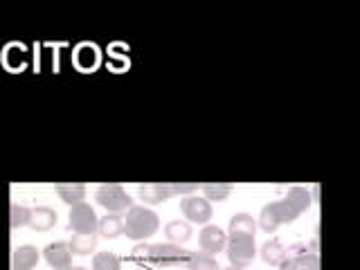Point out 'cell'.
<instances>
[{"mask_svg": "<svg viewBox=\"0 0 360 270\" xmlns=\"http://www.w3.org/2000/svg\"><path fill=\"white\" fill-rule=\"evenodd\" d=\"M160 228V219L158 214L144 205H133L127 212V219H124V234L133 241H146L158 232Z\"/></svg>", "mask_w": 360, "mask_h": 270, "instance_id": "cell-1", "label": "cell"}, {"mask_svg": "<svg viewBox=\"0 0 360 270\" xmlns=\"http://www.w3.org/2000/svg\"><path fill=\"white\" fill-rule=\"evenodd\" d=\"M225 255L230 259V266L236 268H248L257 257V245H255V236L248 234H230L228 243H225Z\"/></svg>", "mask_w": 360, "mask_h": 270, "instance_id": "cell-2", "label": "cell"}, {"mask_svg": "<svg viewBox=\"0 0 360 270\" xmlns=\"http://www.w3.org/2000/svg\"><path fill=\"white\" fill-rule=\"evenodd\" d=\"M187 259H189V252L183 250L180 245H174V243H155L149 250V262L155 268H162V270L185 268Z\"/></svg>", "mask_w": 360, "mask_h": 270, "instance_id": "cell-3", "label": "cell"}, {"mask_svg": "<svg viewBox=\"0 0 360 270\" xmlns=\"http://www.w3.org/2000/svg\"><path fill=\"white\" fill-rule=\"evenodd\" d=\"M297 217L300 214L288 205V200L281 198V200L270 202V205H266L262 210V214H259V228L270 234V232H275L279 225L292 223Z\"/></svg>", "mask_w": 360, "mask_h": 270, "instance_id": "cell-4", "label": "cell"}, {"mask_svg": "<svg viewBox=\"0 0 360 270\" xmlns=\"http://www.w3.org/2000/svg\"><path fill=\"white\" fill-rule=\"evenodd\" d=\"M95 200H97V205H101L110 214H120L124 210L133 207V198L120 185H101L95 191Z\"/></svg>", "mask_w": 360, "mask_h": 270, "instance_id": "cell-5", "label": "cell"}, {"mask_svg": "<svg viewBox=\"0 0 360 270\" xmlns=\"http://www.w3.org/2000/svg\"><path fill=\"white\" fill-rule=\"evenodd\" d=\"M97 225L99 219L95 210L86 205V202H79L70 210V221H68V230L75 234H97Z\"/></svg>", "mask_w": 360, "mask_h": 270, "instance_id": "cell-6", "label": "cell"}, {"mask_svg": "<svg viewBox=\"0 0 360 270\" xmlns=\"http://www.w3.org/2000/svg\"><path fill=\"white\" fill-rule=\"evenodd\" d=\"M180 212L185 214L189 223H198V225H207L212 219V202L207 198H198V196H187L180 200Z\"/></svg>", "mask_w": 360, "mask_h": 270, "instance_id": "cell-7", "label": "cell"}, {"mask_svg": "<svg viewBox=\"0 0 360 270\" xmlns=\"http://www.w3.org/2000/svg\"><path fill=\"white\" fill-rule=\"evenodd\" d=\"M43 257L52 270H68L72 266V252H70V245H68L65 241L50 243L43 250Z\"/></svg>", "mask_w": 360, "mask_h": 270, "instance_id": "cell-8", "label": "cell"}, {"mask_svg": "<svg viewBox=\"0 0 360 270\" xmlns=\"http://www.w3.org/2000/svg\"><path fill=\"white\" fill-rule=\"evenodd\" d=\"M198 243L202 248V252L207 255H219L225 250V243H228V236H225V232L221 228H217V225H205L202 228V232L198 234Z\"/></svg>", "mask_w": 360, "mask_h": 270, "instance_id": "cell-9", "label": "cell"}, {"mask_svg": "<svg viewBox=\"0 0 360 270\" xmlns=\"http://www.w3.org/2000/svg\"><path fill=\"white\" fill-rule=\"evenodd\" d=\"M138 196L144 205H160V202L172 198V189H169L167 183H146V185H140Z\"/></svg>", "mask_w": 360, "mask_h": 270, "instance_id": "cell-10", "label": "cell"}, {"mask_svg": "<svg viewBox=\"0 0 360 270\" xmlns=\"http://www.w3.org/2000/svg\"><path fill=\"white\" fill-rule=\"evenodd\" d=\"M41 259V252L34 245H20L11 255V270H34Z\"/></svg>", "mask_w": 360, "mask_h": 270, "instance_id": "cell-11", "label": "cell"}, {"mask_svg": "<svg viewBox=\"0 0 360 270\" xmlns=\"http://www.w3.org/2000/svg\"><path fill=\"white\" fill-rule=\"evenodd\" d=\"M97 232L104 236V239H117V236L124 234V219L122 214H110L106 212V217H101Z\"/></svg>", "mask_w": 360, "mask_h": 270, "instance_id": "cell-12", "label": "cell"}, {"mask_svg": "<svg viewBox=\"0 0 360 270\" xmlns=\"http://www.w3.org/2000/svg\"><path fill=\"white\" fill-rule=\"evenodd\" d=\"M56 225V212L50 207H37L32 210V219H30V228L34 232H48Z\"/></svg>", "mask_w": 360, "mask_h": 270, "instance_id": "cell-13", "label": "cell"}, {"mask_svg": "<svg viewBox=\"0 0 360 270\" xmlns=\"http://www.w3.org/2000/svg\"><path fill=\"white\" fill-rule=\"evenodd\" d=\"M56 194H59V198L65 202V205H79V202H84L86 198V185L82 183H61V185H56Z\"/></svg>", "mask_w": 360, "mask_h": 270, "instance_id": "cell-14", "label": "cell"}, {"mask_svg": "<svg viewBox=\"0 0 360 270\" xmlns=\"http://www.w3.org/2000/svg\"><path fill=\"white\" fill-rule=\"evenodd\" d=\"M165 236L169 243L174 245H183L191 239V225L185 221H172L165 225Z\"/></svg>", "mask_w": 360, "mask_h": 270, "instance_id": "cell-15", "label": "cell"}, {"mask_svg": "<svg viewBox=\"0 0 360 270\" xmlns=\"http://www.w3.org/2000/svg\"><path fill=\"white\" fill-rule=\"evenodd\" d=\"M281 270H320V259L315 252H307V255H297L292 259H284L279 264Z\"/></svg>", "mask_w": 360, "mask_h": 270, "instance_id": "cell-16", "label": "cell"}, {"mask_svg": "<svg viewBox=\"0 0 360 270\" xmlns=\"http://www.w3.org/2000/svg\"><path fill=\"white\" fill-rule=\"evenodd\" d=\"M284 200H288V205L295 210L297 214L302 212H307L311 207V202H313V196H311V191L309 189H304V187H292L288 194L284 196Z\"/></svg>", "mask_w": 360, "mask_h": 270, "instance_id": "cell-17", "label": "cell"}, {"mask_svg": "<svg viewBox=\"0 0 360 270\" xmlns=\"http://www.w3.org/2000/svg\"><path fill=\"white\" fill-rule=\"evenodd\" d=\"M70 252L72 255H79V257H86L95 250L97 245V234H75L70 239Z\"/></svg>", "mask_w": 360, "mask_h": 270, "instance_id": "cell-18", "label": "cell"}, {"mask_svg": "<svg viewBox=\"0 0 360 270\" xmlns=\"http://www.w3.org/2000/svg\"><path fill=\"white\" fill-rule=\"evenodd\" d=\"M262 259L270 266H279L286 259V248L281 245V241H277V239L266 241L262 248Z\"/></svg>", "mask_w": 360, "mask_h": 270, "instance_id": "cell-19", "label": "cell"}, {"mask_svg": "<svg viewBox=\"0 0 360 270\" xmlns=\"http://www.w3.org/2000/svg\"><path fill=\"white\" fill-rule=\"evenodd\" d=\"M185 268L187 270H221L217 257H212L207 252H189Z\"/></svg>", "mask_w": 360, "mask_h": 270, "instance_id": "cell-20", "label": "cell"}, {"mask_svg": "<svg viewBox=\"0 0 360 270\" xmlns=\"http://www.w3.org/2000/svg\"><path fill=\"white\" fill-rule=\"evenodd\" d=\"M257 232V223L250 214H236V217L230 219V234H248L255 236Z\"/></svg>", "mask_w": 360, "mask_h": 270, "instance_id": "cell-21", "label": "cell"}, {"mask_svg": "<svg viewBox=\"0 0 360 270\" xmlns=\"http://www.w3.org/2000/svg\"><path fill=\"white\" fill-rule=\"evenodd\" d=\"M230 191H232V185L228 183H207V185H202V194H205V198L210 202H221L230 196Z\"/></svg>", "mask_w": 360, "mask_h": 270, "instance_id": "cell-22", "label": "cell"}, {"mask_svg": "<svg viewBox=\"0 0 360 270\" xmlns=\"http://www.w3.org/2000/svg\"><path fill=\"white\" fill-rule=\"evenodd\" d=\"M93 270H122V262L112 252H99L93 257Z\"/></svg>", "mask_w": 360, "mask_h": 270, "instance_id": "cell-23", "label": "cell"}, {"mask_svg": "<svg viewBox=\"0 0 360 270\" xmlns=\"http://www.w3.org/2000/svg\"><path fill=\"white\" fill-rule=\"evenodd\" d=\"M30 219H32V210L22 207V205H11V210H9V225L14 230H20V228H25V225H30Z\"/></svg>", "mask_w": 360, "mask_h": 270, "instance_id": "cell-24", "label": "cell"}, {"mask_svg": "<svg viewBox=\"0 0 360 270\" xmlns=\"http://www.w3.org/2000/svg\"><path fill=\"white\" fill-rule=\"evenodd\" d=\"M169 189H172V196H183V194H191V191H196L198 185L196 183H178V185H169Z\"/></svg>", "mask_w": 360, "mask_h": 270, "instance_id": "cell-25", "label": "cell"}, {"mask_svg": "<svg viewBox=\"0 0 360 270\" xmlns=\"http://www.w3.org/2000/svg\"><path fill=\"white\" fill-rule=\"evenodd\" d=\"M149 250H151V245H146V243L135 245V248H133V257H135V259H140V262H142V259L146 262V259H149Z\"/></svg>", "mask_w": 360, "mask_h": 270, "instance_id": "cell-26", "label": "cell"}, {"mask_svg": "<svg viewBox=\"0 0 360 270\" xmlns=\"http://www.w3.org/2000/svg\"><path fill=\"white\" fill-rule=\"evenodd\" d=\"M68 270H86V268H82V266H77V268H72V266H70V268H68Z\"/></svg>", "mask_w": 360, "mask_h": 270, "instance_id": "cell-27", "label": "cell"}, {"mask_svg": "<svg viewBox=\"0 0 360 270\" xmlns=\"http://www.w3.org/2000/svg\"><path fill=\"white\" fill-rule=\"evenodd\" d=\"M225 270H243V268H236V266H230V268H225Z\"/></svg>", "mask_w": 360, "mask_h": 270, "instance_id": "cell-28", "label": "cell"}]
</instances>
